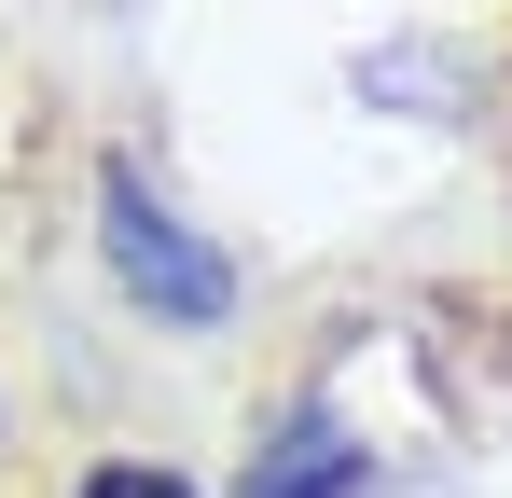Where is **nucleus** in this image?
I'll return each mask as SVG.
<instances>
[{"label": "nucleus", "mask_w": 512, "mask_h": 498, "mask_svg": "<svg viewBox=\"0 0 512 498\" xmlns=\"http://www.w3.org/2000/svg\"><path fill=\"white\" fill-rule=\"evenodd\" d=\"M333 485H360V443H346L333 415H305L277 457H250V498H333Z\"/></svg>", "instance_id": "nucleus-2"}, {"label": "nucleus", "mask_w": 512, "mask_h": 498, "mask_svg": "<svg viewBox=\"0 0 512 498\" xmlns=\"http://www.w3.org/2000/svg\"><path fill=\"white\" fill-rule=\"evenodd\" d=\"M84 498H194V485H180V471H97Z\"/></svg>", "instance_id": "nucleus-3"}, {"label": "nucleus", "mask_w": 512, "mask_h": 498, "mask_svg": "<svg viewBox=\"0 0 512 498\" xmlns=\"http://www.w3.org/2000/svg\"><path fill=\"white\" fill-rule=\"evenodd\" d=\"M111 263H125V291L167 305V319H222V305H236V263L208 236H180L167 208H153V180H111Z\"/></svg>", "instance_id": "nucleus-1"}]
</instances>
